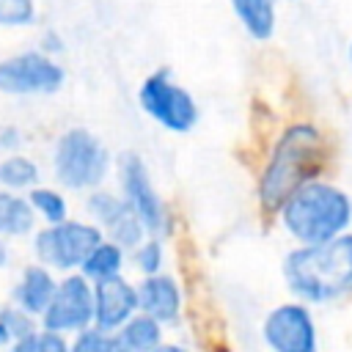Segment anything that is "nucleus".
I'll use <instances>...</instances> for the list:
<instances>
[{
  "label": "nucleus",
  "mask_w": 352,
  "mask_h": 352,
  "mask_svg": "<svg viewBox=\"0 0 352 352\" xmlns=\"http://www.w3.org/2000/svg\"><path fill=\"white\" fill-rule=\"evenodd\" d=\"M138 104L140 110L154 118L162 129L184 135L198 121V104L190 96L187 88H182L168 72L148 74L138 88Z\"/></svg>",
  "instance_id": "6"
},
{
  "label": "nucleus",
  "mask_w": 352,
  "mask_h": 352,
  "mask_svg": "<svg viewBox=\"0 0 352 352\" xmlns=\"http://www.w3.org/2000/svg\"><path fill=\"white\" fill-rule=\"evenodd\" d=\"M132 258H135V267L140 270V275L162 272V264H165V248H162V239H160L157 234H151L148 239H143V242L132 250Z\"/></svg>",
  "instance_id": "23"
},
{
  "label": "nucleus",
  "mask_w": 352,
  "mask_h": 352,
  "mask_svg": "<svg viewBox=\"0 0 352 352\" xmlns=\"http://www.w3.org/2000/svg\"><path fill=\"white\" fill-rule=\"evenodd\" d=\"M36 182H38V165L30 157H25L19 151H8L0 160V187L3 190L19 192V190L36 187Z\"/></svg>",
  "instance_id": "19"
},
{
  "label": "nucleus",
  "mask_w": 352,
  "mask_h": 352,
  "mask_svg": "<svg viewBox=\"0 0 352 352\" xmlns=\"http://www.w3.org/2000/svg\"><path fill=\"white\" fill-rule=\"evenodd\" d=\"M283 275L302 302H330L352 292V234H338L319 245H297Z\"/></svg>",
  "instance_id": "2"
},
{
  "label": "nucleus",
  "mask_w": 352,
  "mask_h": 352,
  "mask_svg": "<svg viewBox=\"0 0 352 352\" xmlns=\"http://www.w3.org/2000/svg\"><path fill=\"white\" fill-rule=\"evenodd\" d=\"M102 239L104 231L96 223H85V220L47 223L33 236V253L41 264H47L55 272H74L82 267L88 253Z\"/></svg>",
  "instance_id": "5"
},
{
  "label": "nucleus",
  "mask_w": 352,
  "mask_h": 352,
  "mask_svg": "<svg viewBox=\"0 0 352 352\" xmlns=\"http://www.w3.org/2000/svg\"><path fill=\"white\" fill-rule=\"evenodd\" d=\"M11 352H72V344L66 341L63 333H55V330H47V327H36L25 338L11 341Z\"/></svg>",
  "instance_id": "21"
},
{
  "label": "nucleus",
  "mask_w": 352,
  "mask_h": 352,
  "mask_svg": "<svg viewBox=\"0 0 352 352\" xmlns=\"http://www.w3.org/2000/svg\"><path fill=\"white\" fill-rule=\"evenodd\" d=\"M138 297H140V311L151 314L162 324H173L182 316V286L173 275L165 272L143 275L138 286Z\"/></svg>",
  "instance_id": "13"
},
{
  "label": "nucleus",
  "mask_w": 352,
  "mask_h": 352,
  "mask_svg": "<svg viewBox=\"0 0 352 352\" xmlns=\"http://www.w3.org/2000/svg\"><path fill=\"white\" fill-rule=\"evenodd\" d=\"M138 311H140L138 286H132L124 275L94 283V327L116 333Z\"/></svg>",
  "instance_id": "12"
},
{
  "label": "nucleus",
  "mask_w": 352,
  "mask_h": 352,
  "mask_svg": "<svg viewBox=\"0 0 352 352\" xmlns=\"http://www.w3.org/2000/svg\"><path fill=\"white\" fill-rule=\"evenodd\" d=\"M82 275L91 278L94 283L96 280H107V278H116L121 275L124 270V248L113 239H102L96 242V248L88 253V258L82 261Z\"/></svg>",
  "instance_id": "18"
},
{
  "label": "nucleus",
  "mask_w": 352,
  "mask_h": 352,
  "mask_svg": "<svg viewBox=\"0 0 352 352\" xmlns=\"http://www.w3.org/2000/svg\"><path fill=\"white\" fill-rule=\"evenodd\" d=\"M72 352H129V349L124 346V341L118 338V333L88 327V330H82V333L74 336Z\"/></svg>",
  "instance_id": "22"
},
{
  "label": "nucleus",
  "mask_w": 352,
  "mask_h": 352,
  "mask_svg": "<svg viewBox=\"0 0 352 352\" xmlns=\"http://www.w3.org/2000/svg\"><path fill=\"white\" fill-rule=\"evenodd\" d=\"M162 322L154 319L146 311H138L132 319H126L116 333L124 341V346L129 352H154L162 344Z\"/></svg>",
  "instance_id": "17"
},
{
  "label": "nucleus",
  "mask_w": 352,
  "mask_h": 352,
  "mask_svg": "<svg viewBox=\"0 0 352 352\" xmlns=\"http://www.w3.org/2000/svg\"><path fill=\"white\" fill-rule=\"evenodd\" d=\"M36 209L30 206L28 195L0 187V236H28L36 226Z\"/></svg>",
  "instance_id": "16"
},
{
  "label": "nucleus",
  "mask_w": 352,
  "mask_h": 352,
  "mask_svg": "<svg viewBox=\"0 0 352 352\" xmlns=\"http://www.w3.org/2000/svg\"><path fill=\"white\" fill-rule=\"evenodd\" d=\"M118 182L124 190V198L132 204L138 217L143 220L148 234H162L168 228V209L160 192L154 190L148 170L138 154H124L118 160Z\"/></svg>",
  "instance_id": "10"
},
{
  "label": "nucleus",
  "mask_w": 352,
  "mask_h": 352,
  "mask_svg": "<svg viewBox=\"0 0 352 352\" xmlns=\"http://www.w3.org/2000/svg\"><path fill=\"white\" fill-rule=\"evenodd\" d=\"M55 289H58V280H55V275H52V270L47 264H41V261L38 264H28L22 270L19 280H16L14 302L41 319V314L47 311Z\"/></svg>",
  "instance_id": "14"
},
{
  "label": "nucleus",
  "mask_w": 352,
  "mask_h": 352,
  "mask_svg": "<svg viewBox=\"0 0 352 352\" xmlns=\"http://www.w3.org/2000/svg\"><path fill=\"white\" fill-rule=\"evenodd\" d=\"M36 319H38V316H33L30 311H25V308L16 305V302L0 311V322H3V327L8 330L11 341L25 338L28 333H33V330H36Z\"/></svg>",
  "instance_id": "25"
},
{
  "label": "nucleus",
  "mask_w": 352,
  "mask_h": 352,
  "mask_svg": "<svg viewBox=\"0 0 352 352\" xmlns=\"http://www.w3.org/2000/svg\"><path fill=\"white\" fill-rule=\"evenodd\" d=\"M154 352H190V349H187V346H182V344H165V341H162Z\"/></svg>",
  "instance_id": "27"
},
{
  "label": "nucleus",
  "mask_w": 352,
  "mask_h": 352,
  "mask_svg": "<svg viewBox=\"0 0 352 352\" xmlns=\"http://www.w3.org/2000/svg\"><path fill=\"white\" fill-rule=\"evenodd\" d=\"M66 82L63 66L44 50L16 52L0 60V94L6 96H50Z\"/></svg>",
  "instance_id": "7"
},
{
  "label": "nucleus",
  "mask_w": 352,
  "mask_h": 352,
  "mask_svg": "<svg viewBox=\"0 0 352 352\" xmlns=\"http://www.w3.org/2000/svg\"><path fill=\"white\" fill-rule=\"evenodd\" d=\"M41 327L63 336H77L94 327V280L82 272H69L41 314Z\"/></svg>",
  "instance_id": "8"
},
{
  "label": "nucleus",
  "mask_w": 352,
  "mask_h": 352,
  "mask_svg": "<svg viewBox=\"0 0 352 352\" xmlns=\"http://www.w3.org/2000/svg\"><path fill=\"white\" fill-rule=\"evenodd\" d=\"M8 258H11V250H8V245H6V236H0V267H6Z\"/></svg>",
  "instance_id": "28"
},
{
  "label": "nucleus",
  "mask_w": 352,
  "mask_h": 352,
  "mask_svg": "<svg viewBox=\"0 0 352 352\" xmlns=\"http://www.w3.org/2000/svg\"><path fill=\"white\" fill-rule=\"evenodd\" d=\"M28 201L36 209V214L44 223H63L69 220V204L63 198L60 190L55 187H30L28 190Z\"/></svg>",
  "instance_id": "20"
},
{
  "label": "nucleus",
  "mask_w": 352,
  "mask_h": 352,
  "mask_svg": "<svg viewBox=\"0 0 352 352\" xmlns=\"http://www.w3.org/2000/svg\"><path fill=\"white\" fill-rule=\"evenodd\" d=\"M234 16L250 38L267 41L278 25V0H228Z\"/></svg>",
  "instance_id": "15"
},
{
  "label": "nucleus",
  "mask_w": 352,
  "mask_h": 352,
  "mask_svg": "<svg viewBox=\"0 0 352 352\" xmlns=\"http://www.w3.org/2000/svg\"><path fill=\"white\" fill-rule=\"evenodd\" d=\"M110 170V154L104 143L82 129H66L52 148V173L66 190H96Z\"/></svg>",
  "instance_id": "4"
},
{
  "label": "nucleus",
  "mask_w": 352,
  "mask_h": 352,
  "mask_svg": "<svg viewBox=\"0 0 352 352\" xmlns=\"http://www.w3.org/2000/svg\"><path fill=\"white\" fill-rule=\"evenodd\" d=\"M6 344H11V336H8V330H6L3 322H0V346H6Z\"/></svg>",
  "instance_id": "29"
},
{
  "label": "nucleus",
  "mask_w": 352,
  "mask_h": 352,
  "mask_svg": "<svg viewBox=\"0 0 352 352\" xmlns=\"http://www.w3.org/2000/svg\"><path fill=\"white\" fill-rule=\"evenodd\" d=\"M22 146V135L16 126H0V148L8 154V151H16Z\"/></svg>",
  "instance_id": "26"
},
{
  "label": "nucleus",
  "mask_w": 352,
  "mask_h": 352,
  "mask_svg": "<svg viewBox=\"0 0 352 352\" xmlns=\"http://www.w3.org/2000/svg\"><path fill=\"white\" fill-rule=\"evenodd\" d=\"M85 209H88L91 220L107 234V239L118 242L124 250H135L143 242V234H148L143 220L132 209V204L126 198L113 195V192L91 190Z\"/></svg>",
  "instance_id": "11"
},
{
  "label": "nucleus",
  "mask_w": 352,
  "mask_h": 352,
  "mask_svg": "<svg viewBox=\"0 0 352 352\" xmlns=\"http://www.w3.org/2000/svg\"><path fill=\"white\" fill-rule=\"evenodd\" d=\"M270 352H319V336L305 302H283L272 308L261 327Z\"/></svg>",
  "instance_id": "9"
},
{
  "label": "nucleus",
  "mask_w": 352,
  "mask_h": 352,
  "mask_svg": "<svg viewBox=\"0 0 352 352\" xmlns=\"http://www.w3.org/2000/svg\"><path fill=\"white\" fill-rule=\"evenodd\" d=\"M36 22V0H0V28H28Z\"/></svg>",
  "instance_id": "24"
},
{
  "label": "nucleus",
  "mask_w": 352,
  "mask_h": 352,
  "mask_svg": "<svg viewBox=\"0 0 352 352\" xmlns=\"http://www.w3.org/2000/svg\"><path fill=\"white\" fill-rule=\"evenodd\" d=\"M324 165V138L314 124H292L275 140L261 179L258 201L264 212H280V206L308 182L319 179Z\"/></svg>",
  "instance_id": "1"
},
{
  "label": "nucleus",
  "mask_w": 352,
  "mask_h": 352,
  "mask_svg": "<svg viewBox=\"0 0 352 352\" xmlns=\"http://www.w3.org/2000/svg\"><path fill=\"white\" fill-rule=\"evenodd\" d=\"M280 223L297 245H319L349 228L352 201L341 187L314 179L280 206Z\"/></svg>",
  "instance_id": "3"
},
{
  "label": "nucleus",
  "mask_w": 352,
  "mask_h": 352,
  "mask_svg": "<svg viewBox=\"0 0 352 352\" xmlns=\"http://www.w3.org/2000/svg\"><path fill=\"white\" fill-rule=\"evenodd\" d=\"M349 63H352V44H349Z\"/></svg>",
  "instance_id": "30"
}]
</instances>
